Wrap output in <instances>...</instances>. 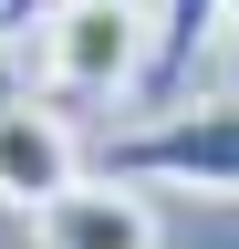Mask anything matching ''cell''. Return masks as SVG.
Segmentation results:
<instances>
[{
    "instance_id": "6da1fadb",
    "label": "cell",
    "mask_w": 239,
    "mask_h": 249,
    "mask_svg": "<svg viewBox=\"0 0 239 249\" xmlns=\"http://www.w3.org/2000/svg\"><path fill=\"white\" fill-rule=\"evenodd\" d=\"M94 177H125V187H177V197H239V93H177L146 124L104 145Z\"/></svg>"
},
{
    "instance_id": "7a4b0ae2",
    "label": "cell",
    "mask_w": 239,
    "mask_h": 249,
    "mask_svg": "<svg viewBox=\"0 0 239 249\" xmlns=\"http://www.w3.org/2000/svg\"><path fill=\"white\" fill-rule=\"evenodd\" d=\"M156 21H135V0H52L42 11V73L52 93H125L146 83Z\"/></svg>"
},
{
    "instance_id": "3957f363",
    "label": "cell",
    "mask_w": 239,
    "mask_h": 249,
    "mask_svg": "<svg viewBox=\"0 0 239 249\" xmlns=\"http://www.w3.org/2000/svg\"><path fill=\"white\" fill-rule=\"evenodd\" d=\"M63 187H83V145H73V124L42 104V93H21V83H0V208H52Z\"/></svg>"
},
{
    "instance_id": "277c9868",
    "label": "cell",
    "mask_w": 239,
    "mask_h": 249,
    "mask_svg": "<svg viewBox=\"0 0 239 249\" xmlns=\"http://www.w3.org/2000/svg\"><path fill=\"white\" fill-rule=\"evenodd\" d=\"M32 249H156V208L125 177H83L52 208H32Z\"/></svg>"
},
{
    "instance_id": "5b68a950",
    "label": "cell",
    "mask_w": 239,
    "mask_h": 249,
    "mask_svg": "<svg viewBox=\"0 0 239 249\" xmlns=\"http://www.w3.org/2000/svg\"><path fill=\"white\" fill-rule=\"evenodd\" d=\"M219 11H239V0H156V52H146V83L177 104V83L198 73V42L219 31Z\"/></svg>"
},
{
    "instance_id": "8992f818",
    "label": "cell",
    "mask_w": 239,
    "mask_h": 249,
    "mask_svg": "<svg viewBox=\"0 0 239 249\" xmlns=\"http://www.w3.org/2000/svg\"><path fill=\"white\" fill-rule=\"evenodd\" d=\"M42 11H52V0H0V21H11V31H32Z\"/></svg>"
},
{
    "instance_id": "52a82bcc",
    "label": "cell",
    "mask_w": 239,
    "mask_h": 249,
    "mask_svg": "<svg viewBox=\"0 0 239 249\" xmlns=\"http://www.w3.org/2000/svg\"><path fill=\"white\" fill-rule=\"evenodd\" d=\"M0 73H11V21H0Z\"/></svg>"
},
{
    "instance_id": "ba28073f",
    "label": "cell",
    "mask_w": 239,
    "mask_h": 249,
    "mask_svg": "<svg viewBox=\"0 0 239 249\" xmlns=\"http://www.w3.org/2000/svg\"><path fill=\"white\" fill-rule=\"evenodd\" d=\"M229 62H239V21H229Z\"/></svg>"
},
{
    "instance_id": "9c48e42d",
    "label": "cell",
    "mask_w": 239,
    "mask_h": 249,
    "mask_svg": "<svg viewBox=\"0 0 239 249\" xmlns=\"http://www.w3.org/2000/svg\"><path fill=\"white\" fill-rule=\"evenodd\" d=\"M0 83H11V73H0Z\"/></svg>"
}]
</instances>
